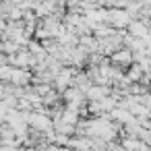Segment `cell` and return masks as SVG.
I'll return each mask as SVG.
<instances>
[{
    "mask_svg": "<svg viewBox=\"0 0 151 151\" xmlns=\"http://www.w3.org/2000/svg\"><path fill=\"white\" fill-rule=\"evenodd\" d=\"M128 79H130V81L141 79V66H132V68L128 70Z\"/></svg>",
    "mask_w": 151,
    "mask_h": 151,
    "instance_id": "cell-5",
    "label": "cell"
},
{
    "mask_svg": "<svg viewBox=\"0 0 151 151\" xmlns=\"http://www.w3.org/2000/svg\"><path fill=\"white\" fill-rule=\"evenodd\" d=\"M128 27L132 37H147V23H130Z\"/></svg>",
    "mask_w": 151,
    "mask_h": 151,
    "instance_id": "cell-2",
    "label": "cell"
},
{
    "mask_svg": "<svg viewBox=\"0 0 151 151\" xmlns=\"http://www.w3.org/2000/svg\"><path fill=\"white\" fill-rule=\"evenodd\" d=\"M141 145H143V143H139V139H137V137H132V134H130V137H126V139L122 141V147H124L126 151H139V149H141Z\"/></svg>",
    "mask_w": 151,
    "mask_h": 151,
    "instance_id": "cell-3",
    "label": "cell"
},
{
    "mask_svg": "<svg viewBox=\"0 0 151 151\" xmlns=\"http://www.w3.org/2000/svg\"><path fill=\"white\" fill-rule=\"evenodd\" d=\"M27 122H29V124H31L35 130H40V132H48V130L52 128V120H50V118H48V114H44V112L29 114Z\"/></svg>",
    "mask_w": 151,
    "mask_h": 151,
    "instance_id": "cell-1",
    "label": "cell"
},
{
    "mask_svg": "<svg viewBox=\"0 0 151 151\" xmlns=\"http://www.w3.org/2000/svg\"><path fill=\"white\" fill-rule=\"evenodd\" d=\"M114 62H122V64H128L130 60H132V54L128 52V50H124V52H118V54H114V58H112Z\"/></svg>",
    "mask_w": 151,
    "mask_h": 151,
    "instance_id": "cell-4",
    "label": "cell"
}]
</instances>
